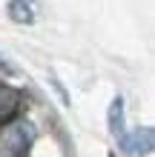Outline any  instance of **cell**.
I'll list each match as a JSON object with an SVG mask.
<instances>
[{"label": "cell", "mask_w": 155, "mask_h": 157, "mask_svg": "<svg viewBox=\"0 0 155 157\" xmlns=\"http://www.w3.org/2000/svg\"><path fill=\"white\" fill-rule=\"evenodd\" d=\"M35 143V126L29 120H6L0 123V157H26Z\"/></svg>", "instance_id": "1"}, {"label": "cell", "mask_w": 155, "mask_h": 157, "mask_svg": "<svg viewBox=\"0 0 155 157\" xmlns=\"http://www.w3.org/2000/svg\"><path fill=\"white\" fill-rule=\"evenodd\" d=\"M118 146H121L124 157H147L155 149V128L152 126H138L132 132H124L118 137Z\"/></svg>", "instance_id": "2"}, {"label": "cell", "mask_w": 155, "mask_h": 157, "mask_svg": "<svg viewBox=\"0 0 155 157\" xmlns=\"http://www.w3.org/2000/svg\"><path fill=\"white\" fill-rule=\"evenodd\" d=\"M20 91L6 86V83H0V123H6V120H12L17 114V109H20Z\"/></svg>", "instance_id": "3"}, {"label": "cell", "mask_w": 155, "mask_h": 157, "mask_svg": "<svg viewBox=\"0 0 155 157\" xmlns=\"http://www.w3.org/2000/svg\"><path fill=\"white\" fill-rule=\"evenodd\" d=\"M106 128H109V134H112L115 140L126 132V128H124V97H121V94H115L112 103H109V112H106Z\"/></svg>", "instance_id": "4"}, {"label": "cell", "mask_w": 155, "mask_h": 157, "mask_svg": "<svg viewBox=\"0 0 155 157\" xmlns=\"http://www.w3.org/2000/svg\"><path fill=\"white\" fill-rule=\"evenodd\" d=\"M6 14L12 23H20V26H29L35 23V9L29 0H9L6 3Z\"/></svg>", "instance_id": "5"}, {"label": "cell", "mask_w": 155, "mask_h": 157, "mask_svg": "<svg viewBox=\"0 0 155 157\" xmlns=\"http://www.w3.org/2000/svg\"><path fill=\"white\" fill-rule=\"evenodd\" d=\"M0 71H12V66H9V63H6L3 57H0Z\"/></svg>", "instance_id": "6"}]
</instances>
